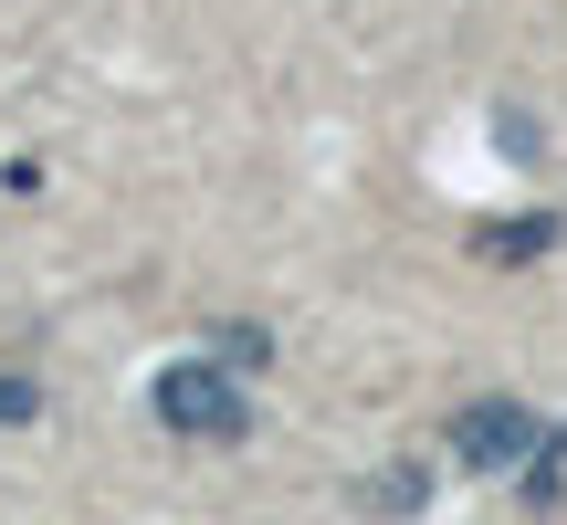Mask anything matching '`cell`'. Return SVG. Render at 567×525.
Returning <instances> with one entry per match:
<instances>
[{
    "instance_id": "cell-7",
    "label": "cell",
    "mask_w": 567,
    "mask_h": 525,
    "mask_svg": "<svg viewBox=\"0 0 567 525\" xmlns=\"http://www.w3.org/2000/svg\"><path fill=\"white\" fill-rule=\"evenodd\" d=\"M494 147H505L515 168H536V116H526V105H505V116H494Z\"/></svg>"
},
{
    "instance_id": "cell-3",
    "label": "cell",
    "mask_w": 567,
    "mask_h": 525,
    "mask_svg": "<svg viewBox=\"0 0 567 525\" xmlns=\"http://www.w3.org/2000/svg\"><path fill=\"white\" fill-rule=\"evenodd\" d=\"M557 200L547 210H515V222H473V262H536V253H557Z\"/></svg>"
},
{
    "instance_id": "cell-5",
    "label": "cell",
    "mask_w": 567,
    "mask_h": 525,
    "mask_svg": "<svg viewBox=\"0 0 567 525\" xmlns=\"http://www.w3.org/2000/svg\"><path fill=\"white\" fill-rule=\"evenodd\" d=\"M210 358H221V368H264L274 337H264V326H210Z\"/></svg>"
},
{
    "instance_id": "cell-6",
    "label": "cell",
    "mask_w": 567,
    "mask_h": 525,
    "mask_svg": "<svg viewBox=\"0 0 567 525\" xmlns=\"http://www.w3.org/2000/svg\"><path fill=\"white\" fill-rule=\"evenodd\" d=\"M21 421H42V379L32 368H0V431H21Z\"/></svg>"
},
{
    "instance_id": "cell-2",
    "label": "cell",
    "mask_w": 567,
    "mask_h": 525,
    "mask_svg": "<svg viewBox=\"0 0 567 525\" xmlns=\"http://www.w3.org/2000/svg\"><path fill=\"white\" fill-rule=\"evenodd\" d=\"M452 452H463V473H526L536 452H547V431H536V410H526V400L484 389V400L452 421Z\"/></svg>"
},
{
    "instance_id": "cell-1",
    "label": "cell",
    "mask_w": 567,
    "mask_h": 525,
    "mask_svg": "<svg viewBox=\"0 0 567 525\" xmlns=\"http://www.w3.org/2000/svg\"><path fill=\"white\" fill-rule=\"evenodd\" d=\"M147 410H158V431H179V442H252V400H243V368L221 358H168L158 389H147Z\"/></svg>"
},
{
    "instance_id": "cell-4",
    "label": "cell",
    "mask_w": 567,
    "mask_h": 525,
    "mask_svg": "<svg viewBox=\"0 0 567 525\" xmlns=\"http://www.w3.org/2000/svg\"><path fill=\"white\" fill-rule=\"evenodd\" d=\"M421 505H431V473H421V463H389V473H368V484H358V515H389V525H410Z\"/></svg>"
}]
</instances>
